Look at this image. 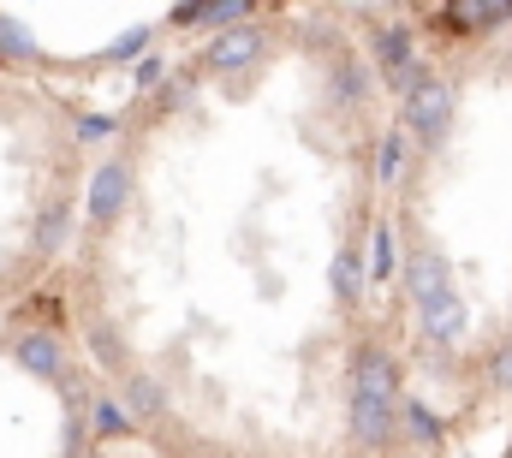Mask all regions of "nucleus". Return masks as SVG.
Here are the masks:
<instances>
[{
    "label": "nucleus",
    "instance_id": "nucleus-1",
    "mask_svg": "<svg viewBox=\"0 0 512 458\" xmlns=\"http://www.w3.org/2000/svg\"><path fill=\"white\" fill-rule=\"evenodd\" d=\"M393 405H399V369H393V357L387 351H358V363H352V435L358 441H387V429H393Z\"/></svg>",
    "mask_w": 512,
    "mask_h": 458
},
{
    "label": "nucleus",
    "instance_id": "nucleus-2",
    "mask_svg": "<svg viewBox=\"0 0 512 458\" xmlns=\"http://www.w3.org/2000/svg\"><path fill=\"white\" fill-rule=\"evenodd\" d=\"M447 119H453V84L435 78V72H423V78L405 90V125H411L423 143H435V137L447 131Z\"/></svg>",
    "mask_w": 512,
    "mask_h": 458
},
{
    "label": "nucleus",
    "instance_id": "nucleus-3",
    "mask_svg": "<svg viewBox=\"0 0 512 458\" xmlns=\"http://www.w3.org/2000/svg\"><path fill=\"white\" fill-rule=\"evenodd\" d=\"M376 60H382V78L405 96L417 78H423V66H417V48H411V30H399V24H387L376 30Z\"/></svg>",
    "mask_w": 512,
    "mask_h": 458
},
{
    "label": "nucleus",
    "instance_id": "nucleus-4",
    "mask_svg": "<svg viewBox=\"0 0 512 458\" xmlns=\"http://www.w3.org/2000/svg\"><path fill=\"white\" fill-rule=\"evenodd\" d=\"M256 54H262V30H256L251 18L233 24V30H221V36L209 42V66H215V72H239V66H251Z\"/></svg>",
    "mask_w": 512,
    "mask_h": 458
},
{
    "label": "nucleus",
    "instance_id": "nucleus-5",
    "mask_svg": "<svg viewBox=\"0 0 512 458\" xmlns=\"http://www.w3.org/2000/svg\"><path fill=\"white\" fill-rule=\"evenodd\" d=\"M12 357H18L30 375H42V381H60V375H66V351H60L54 334H18Z\"/></svg>",
    "mask_w": 512,
    "mask_h": 458
},
{
    "label": "nucleus",
    "instance_id": "nucleus-6",
    "mask_svg": "<svg viewBox=\"0 0 512 458\" xmlns=\"http://www.w3.org/2000/svg\"><path fill=\"white\" fill-rule=\"evenodd\" d=\"M405 286H411L417 310H429L435 298H447V262H441L435 250H417V256H411V268H405Z\"/></svg>",
    "mask_w": 512,
    "mask_h": 458
},
{
    "label": "nucleus",
    "instance_id": "nucleus-7",
    "mask_svg": "<svg viewBox=\"0 0 512 458\" xmlns=\"http://www.w3.org/2000/svg\"><path fill=\"white\" fill-rule=\"evenodd\" d=\"M126 191H131V173L120 167V161L96 167V179H90V215H96V221H114L120 203H126Z\"/></svg>",
    "mask_w": 512,
    "mask_h": 458
},
{
    "label": "nucleus",
    "instance_id": "nucleus-8",
    "mask_svg": "<svg viewBox=\"0 0 512 458\" xmlns=\"http://www.w3.org/2000/svg\"><path fill=\"white\" fill-rule=\"evenodd\" d=\"M435 18H441L447 30L471 36V30H495V24H507V18H512V6H501V0H495V6H441Z\"/></svg>",
    "mask_w": 512,
    "mask_h": 458
},
{
    "label": "nucleus",
    "instance_id": "nucleus-9",
    "mask_svg": "<svg viewBox=\"0 0 512 458\" xmlns=\"http://www.w3.org/2000/svg\"><path fill=\"white\" fill-rule=\"evenodd\" d=\"M423 328H429V340H459L465 334V304L447 292V298H435L429 310H423Z\"/></svg>",
    "mask_w": 512,
    "mask_h": 458
},
{
    "label": "nucleus",
    "instance_id": "nucleus-10",
    "mask_svg": "<svg viewBox=\"0 0 512 458\" xmlns=\"http://www.w3.org/2000/svg\"><path fill=\"white\" fill-rule=\"evenodd\" d=\"M399 173H405V137H399V131H387L382 149H376V179H382V185H393Z\"/></svg>",
    "mask_w": 512,
    "mask_h": 458
},
{
    "label": "nucleus",
    "instance_id": "nucleus-11",
    "mask_svg": "<svg viewBox=\"0 0 512 458\" xmlns=\"http://www.w3.org/2000/svg\"><path fill=\"white\" fill-rule=\"evenodd\" d=\"M358 286H364V262H358V250H340L334 256V292L340 298H358Z\"/></svg>",
    "mask_w": 512,
    "mask_h": 458
},
{
    "label": "nucleus",
    "instance_id": "nucleus-12",
    "mask_svg": "<svg viewBox=\"0 0 512 458\" xmlns=\"http://www.w3.org/2000/svg\"><path fill=\"white\" fill-rule=\"evenodd\" d=\"M90 411H96V435H126V429H131V417H126V405H120V399H96Z\"/></svg>",
    "mask_w": 512,
    "mask_h": 458
},
{
    "label": "nucleus",
    "instance_id": "nucleus-13",
    "mask_svg": "<svg viewBox=\"0 0 512 458\" xmlns=\"http://www.w3.org/2000/svg\"><path fill=\"white\" fill-rule=\"evenodd\" d=\"M66 227H72V209H48L42 215V232H36V250H60Z\"/></svg>",
    "mask_w": 512,
    "mask_h": 458
},
{
    "label": "nucleus",
    "instance_id": "nucleus-14",
    "mask_svg": "<svg viewBox=\"0 0 512 458\" xmlns=\"http://www.w3.org/2000/svg\"><path fill=\"white\" fill-rule=\"evenodd\" d=\"M370 274L376 280H393V232L376 227V244H370Z\"/></svg>",
    "mask_w": 512,
    "mask_h": 458
},
{
    "label": "nucleus",
    "instance_id": "nucleus-15",
    "mask_svg": "<svg viewBox=\"0 0 512 458\" xmlns=\"http://www.w3.org/2000/svg\"><path fill=\"white\" fill-rule=\"evenodd\" d=\"M334 90H340L346 102H364V72H358V60H340V72H334Z\"/></svg>",
    "mask_w": 512,
    "mask_h": 458
},
{
    "label": "nucleus",
    "instance_id": "nucleus-16",
    "mask_svg": "<svg viewBox=\"0 0 512 458\" xmlns=\"http://www.w3.org/2000/svg\"><path fill=\"white\" fill-rule=\"evenodd\" d=\"M0 54H18V60H30V54H36V42H30V36L12 24V18H0Z\"/></svg>",
    "mask_w": 512,
    "mask_h": 458
},
{
    "label": "nucleus",
    "instance_id": "nucleus-17",
    "mask_svg": "<svg viewBox=\"0 0 512 458\" xmlns=\"http://www.w3.org/2000/svg\"><path fill=\"white\" fill-rule=\"evenodd\" d=\"M405 423H411V435H417V441H435V435H441V423H435L423 405H405Z\"/></svg>",
    "mask_w": 512,
    "mask_h": 458
},
{
    "label": "nucleus",
    "instance_id": "nucleus-18",
    "mask_svg": "<svg viewBox=\"0 0 512 458\" xmlns=\"http://www.w3.org/2000/svg\"><path fill=\"white\" fill-rule=\"evenodd\" d=\"M108 131H114V119H108V114H90L84 125H78V137H84V143H102Z\"/></svg>",
    "mask_w": 512,
    "mask_h": 458
},
{
    "label": "nucleus",
    "instance_id": "nucleus-19",
    "mask_svg": "<svg viewBox=\"0 0 512 458\" xmlns=\"http://www.w3.org/2000/svg\"><path fill=\"white\" fill-rule=\"evenodd\" d=\"M143 42H149V30H131L126 42H114V60H131V54H137Z\"/></svg>",
    "mask_w": 512,
    "mask_h": 458
},
{
    "label": "nucleus",
    "instance_id": "nucleus-20",
    "mask_svg": "<svg viewBox=\"0 0 512 458\" xmlns=\"http://www.w3.org/2000/svg\"><path fill=\"white\" fill-rule=\"evenodd\" d=\"M155 84H161V60H143L137 66V90H155Z\"/></svg>",
    "mask_w": 512,
    "mask_h": 458
},
{
    "label": "nucleus",
    "instance_id": "nucleus-21",
    "mask_svg": "<svg viewBox=\"0 0 512 458\" xmlns=\"http://www.w3.org/2000/svg\"><path fill=\"white\" fill-rule=\"evenodd\" d=\"M131 405L149 411V405H155V381H131Z\"/></svg>",
    "mask_w": 512,
    "mask_h": 458
},
{
    "label": "nucleus",
    "instance_id": "nucleus-22",
    "mask_svg": "<svg viewBox=\"0 0 512 458\" xmlns=\"http://www.w3.org/2000/svg\"><path fill=\"white\" fill-rule=\"evenodd\" d=\"M495 381H512V345L495 357Z\"/></svg>",
    "mask_w": 512,
    "mask_h": 458
}]
</instances>
